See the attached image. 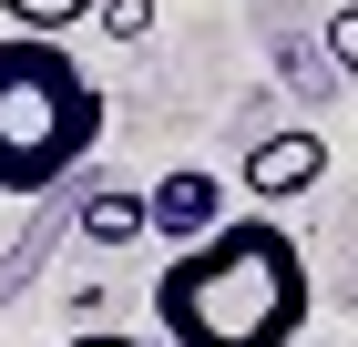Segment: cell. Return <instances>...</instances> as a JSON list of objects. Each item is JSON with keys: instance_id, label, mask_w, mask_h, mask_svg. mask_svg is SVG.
<instances>
[{"instance_id": "cell-2", "label": "cell", "mask_w": 358, "mask_h": 347, "mask_svg": "<svg viewBox=\"0 0 358 347\" xmlns=\"http://www.w3.org/2000/svg\"><path fill=\"white\" fill-rule=\"evenodd\" d=\"M113 103L103 82L62 41H31V31H0V194L41 205L52 184H72L103 143Z\"/></svg>"}, {"instance_id": "cell-1", "label": "cell", "mask_w": 358, "mask_h": 347, "mask_svg": "<svg viewBox=\"0 0 358 347\" xmlns=\"http://www.w3.org/2000/svg\"><path fill=\"white\" fill-rule=\"evenodd\" d=\"M317 317L297 225L276 214H225L215 235H194L154 276V337L164 347H297Z\"/></svg>"}, {"instance_id": "cell-9", "label": "cell", "mask_w": 358, "mask_h": 347, "mask_svg": "<svg viewBox=\"0 0 358 347\" xmlns=\"http://www.w3.org/2000/svg\"><path fill=\"white\" fill-rule=\"evenodd\" d=\"M62 347H164V337H123V327H83V337H62Z\"/></svg>"}, {"instance_id": "cell-3", "label": "cell", "mask_w": 358, "mask_h": 347, "mask_svg": "<svg viewBox=\"0 0 358 347\" xmlns=\"http://www.w3.org/2000/svg\"><path fill=\"white\" fill-rule=\"evenodd\" d=\"M236 184L256 194V214H276V205H297V194H317V184H328V133H307V123H287V133L246 143V163H236Z\"/></svg>"}, {"instance_id": "cell-5", "label": "cell", "mask_w": 358, "mask_h": 347, "mask_svg": "<svg viewBox=\"0 0 358 347\" xmlns=\"http://www.w3.org/2000/svg\"><path fill=\"white\" fill-rule=\"evenodd\" d=\"M83 235H92V245H134V235H143V194L103 184V194L83 205Z\"/></svg>"}, {"instance_id": "cell-8", "label": "cell", "mask_w": 358, "mask_h": 347, "mask_svg": "<svg viewBox=\"0 0 358 347\" xmlns=\"http://www.w3.org/2000/svg\"><path fill=\"white\" fill-rule=\"evenodd\" d=\"M328 61L358 82V0H338V10H328Z\"/></svg>"}, {"instance_id": "cell-7", "label": "cell", "mask_w": 358, "mask_h": 347, "mask_svg": "<svg viewBox=\"0 0 358 347\" xmlns=\"http://www.w3.org/2000/svg\"><path fill=\"white\" fill-rule=\"evenodd\" d=\"M92 21H103L113 41H143V31H154V0H92Z\"/></svg>"}, {"instance_id": "cell-6", "label": "cell", "mask_w": 358, "mask_h": 347, "mask_svg": "<svg viewBox=\"0 0 358 347\" xmlns=\"http://www.w3.org/2000/svg\"><path fill=\"white\" fill-rule=\"evenodd\" d=\"M10 10V31H31V41H62V31L92 21V0H0Z\"/></svg>"}, {"instance_id": "cell-4", "label": "cell", "mask_w": 358, "mask_h": 347, "mask_svg": "<svg viewBox=\"0 0 358 347\" xmlns=\"http://www.w3.org/2000/svg\"><path fill=\"white\" fill-rule=\"evenodd\" d=\"M215 225H225V184L205 174V163H174V174L143 184V235L194 245V235H215Z\"/></svg>"}]
</instances>
